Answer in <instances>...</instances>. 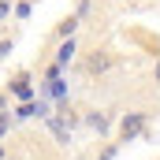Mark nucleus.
<instances>
[{
    "label": "nucleus",
    "instance_id": "1",
    "mask_svg": "<svg viewBox=\"0 0 160 160\" xmlns=\"http://www.w3.org/2000/svg\"><path fill=\"white\" fill-rule=\"evenodd\" d=\"M142 130H145V112H130V116H123V123H119V134H123V142L138 138Z\"/></svg>",
    "mask_w": 160,
    "mask_h": 160
},
{
    "label": "nucleus",
    "instance_id": "2",
    "mask_svg": "<svg viewBox=\"0 0 160 160\" xmlns=\"http://www.w3.org/2000/svg\"><path fill=\"white\" fill-rule=\"evenodd\" d=\"M86 67H89L93 75H104V71L112 67V56H108V52H101V56H89V63H86Z\"/></svg>",
    "mask_w": 160,
    "mask_h": 160
},
{
    "label": "nucleus",
    "instance_id": "3",
    "mask_svg": "<svg viewBox=\"0 0 160 160\" xmlns=\"http://www.w3.org/2000/svg\"><path fill=\"white\" fill-rule=\"evenodd\" d=\"M86 123H89V127H93L97 134H104V130H108V119H104L101 112H89V116H86Z\"/></svg>",
    "mask_w": 160,
    "mask_h": 160
},
{
    "label": "nucleus",
    "instance_id": "4",
    "mask_svg": "<svg viewBox=\"0 0 160 160\" xmlns=\"http://www.w3.org/2000/svg\"><path fill=\"white\" fill-rule=\"evenodd\" d=\"M75 30H78V19H63V22L56 26V38H71Z\"/></svg>",
    "mask_w": 160,
    "mask_h": 160
},
{
    "label": "nucleus",
    "instance_id": "5",
    "mask_svg": "<svg viewBox=\"0 0 160 160\" xmlns=\"http://www.w3.org/2000/svg\"><path fill=\"white\" fill-rule=\"evenodd\" d=\"M71 56H75V41H71V38H63V45H60V63H67Z\"/></svg>",
    "mask_w": 160,
    "mask_h": 160
},
{
    "label": "nucleus",
    "instance_id": "6",
    "mask_svg": "<svg viewBox=\"0 0 160 160\" xmlns=\"http://www.w3.org/2000/svg\"><path fill=\"white\" fill-rule=\"evenodd\" d=\"M8 52H11V41H0V60H4Z\"/></svg>",
    "mask_w": 160,
    "mask_h": 160
},
{
    "label": "nucleus",
    "instance_id": "7",
    "mask_svg": "<svg viewBox=\"0 0 160 160\" xmlns=\"http://www.w3.org/2000/svg\"><path fill=\"white\" fill-rule=\"evenodd\" d=\"M112 157H116V145H108V149L101 153V160H112Z\"/></svg>",
    "mask_w": 160,
    "mask_h": 160
},
{
    "label": "nucleus",
    "instance_id": "8",
    "mask_svg": "<svg viewBox=\"0 0 160 160\" xmlns=\"http://www.w3.org/2000/svg\"><path fill=\"white\" fill-rule=\"evenodd\" d=\"M4 15H8V0H0V19H4Z\"/></svg>",
    "mask_w": 160,
    "mask_h": 160
},
{
    "label": "nucleus",
    "instance_id": "9",
    "mask_svg": "<svg viewBox=\"0 0 160 160\" xmlns=\"http://www.w3.org/2000/svg\"><path fill=\"white\" fill-rule=\"evenodd\" d=\"M0 160H8V145L4 142H0Z\"/></svg>",
    "mask_w": 160,
    "mask_h": 160
},
{
    "label": "nucleus",
    "instance_id": "10",
    "mask_svg": "<svg viewBox=\"0 0 160 160\" xmlns=\"http://www.w3.org/2000/svg\"><path fill=\"white\" fill-rule=\"evenodd\" d=\"M153 75H157V82H160V63H157V71H153Z\"/></svg>",
    "mask_w": 160,
    "mask_h": 160
},
{
    "label": "nucleus",
    "instance_id": "11",
    "mask_svg": "<svg viewBox=\"0 0 160 160\" xmlns=\"http://www.w3.org/2000/svg\"><path fill=\"white\" fill-rule=\"evenodd\" d=\"M0 104H4V97H0Z\"/></svg>",
    "mask_w": 160,
    "mask_h": 160
}]
</instances>
